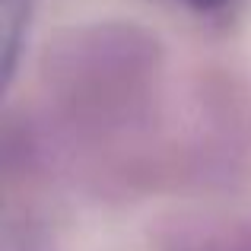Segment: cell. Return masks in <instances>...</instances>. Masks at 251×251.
Masks as SVG:
<instances>
[{
    "mask_svg": "<svg viewBox=\"0 0 251 251\" xmlns=\"http://www.w3.org/2000/svg\"><path fill=\"white\" fill-rule=\"evenodd\" d=\"M74 127L92 134L134 124L150 105L156 80V51L134 42L130 32L108 29L64 48L54 70Z\"/></svg>",
    "mask_w": 251,
    "mask_h": 251,
    "instance_id": "1",
    "label": "cell"
},
{
    "mask_svg": "<svg viewBox=\"0 0 251 251\" xmlns=\"http://www.w3.org/2000/svg\"><path fill=\"white\" fill-rule=\"evenodd\" d=\"M188 239L194 251H251V223H201Z\"/></svg>",
    "mask_w": 251,
    "mask_h": 251,
    "instance_id": "2",
    "label": "cell"
},
{
    "mask_svg": "<svg viewBox=\"0 0 251 251\" xmlns=\"http://www.w3.org/2000/svg\"><path fill=\"white\" fill-rule=\"evenodd\" d=\"M29 13H32V0H0L6 80H13V70H16V54H19V45H23V32H25V25H29Z\"/></svg>",
    "mask_w": 251,
    "mask_h": 251,
    "instance_id": "3",
    "label": "cell"
},
{
    "mask_svg": "<svg viewBox=\"0 0 251 251\" xmlns=\"http://www.w3.org/2000/svg\"><path fill=\"white\" fill-rule=\"evenodd\" d=\"M188 6H194V10H216V6H226L229 0H184Z\"/></svg>",
    "mask_w": 251,
    "mask_h": 251,
    "instance_id": "4",
    "label": "cell"
}]
</instances>
